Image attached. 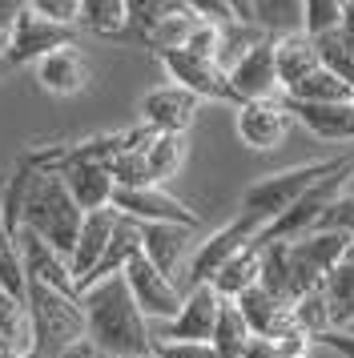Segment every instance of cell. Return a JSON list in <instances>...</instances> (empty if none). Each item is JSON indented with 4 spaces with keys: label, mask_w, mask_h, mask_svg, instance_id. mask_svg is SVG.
Masks as SVG:
<instances>
[{
    "label": "cell",
    "mask_w": 354,
    "mask_h": 358,
    "mask_svg": "<svg viewBox=\"0 0 354 358\" xmlns=\"http://www.w3.org/2000/svg\"><path fill=\"white\" fill-rule=\"evenodd\" d=\"M89 342L101 358H153V326L145 318L125 278H105L80 294Z\"/></svg>",
    "instance_id": "6da1fadb"
},
{
    "label": "cell",
    "mask_w": 354,
    "mask_h": 358,
    "mask_svg": "<svg viewBox=\"0 0 354 358\" xmlns=\"http://www.w3.org/2000/svg\"><path fill=\"white\" fill-rule=\"evenodd\" d=\"M85 213L77 210V201L69 197L64 181L57 169H32L29 194H24V213H20V226L32 229L45 245H52L57 254H73L80 234Z\"/></svg>",
    "instance_id": "7a4b0ae2"
},
{
    "label": "cell",
    "mask_w": 354,
    "mask_h": 358,
    "mask_svg": "<svg viewBox=\"0 0 354 358\" xmlns=\"http://www.w3.org/2000/svg\"><path fill=\"white\" fill-rule=\"evenodd\" d=\"M24 302H29V318H32V358H64L77 342L89 338L80 298L57 294L41 282H29Z\"/></svg>",
    "instance_id": "3957f363"
},
{
    "label": "cell",
    "mask_w": 354,
    "mask_h": 358,
    "mask_svg": "<svg viewBox=\"0 0 354 358\" xmlns=\"http://www.w3.org/2000/svg\"><path fill=\"white\" fill-rule=\"evenodd\" d=\"M346 162H351V157H330V162L294 165V169H278L270 178H257L254 185L241 194V213L254 217V222H262V226H270V222H278L306 189H314L322 178H330V173L342 169Z\"/></svg>",
    "instance_id": "277c9868"
},
{
    "label": "cell",
    "mask_w": 354,
    "mask_h": 358,
    "mask_svg": "<svg viewBox=\"0 0 354 358\" xmlns=\"http://www.w3.org/2000/svg\"><path fill=\"white\" fill-rule=\"evenodd\" d=\"M354 238L346 234H306L298 242H286V266H290V302H298L302 294L322 290L326 274L338 266V258L351 250Z\"/></svg>",
    "instance_id": "5b68a950"
},
{
    "label": "cell",
    "mask_w": 354,
    "mask_h": 358,
    "mask_svg": "<svg viewBox=\"0 0 354 358\" xmlns=\"http://www.w3.org/2000/svg\"><path fill=\"white\" fill-rule=\"evenodd\" d=\"M351 169H354V157L342 165V169H334L330 178H322L314 189H306V194L298 197V201H294V206H290V210L278 217V222H270V226L257 234L254 242H257V245L298 242V238H306V234H314V226H318V217L326 213V206H330V201H334V197L346 189V173H351Z\"/></svg>",
    "instance_id": "8992f818"
},
{
    "label": "cell",
    "mask_w": 354,
    "mask_h": 358,
    "mask_svg": "<svg viewBox=\"0 0 354 358\" xmlns=\"http://www.w3.org/2000/svg\"><path fill=\"white\" fill-rule=\"evenodd\" d=\"M262 229H266L262 222H254V217L238 213L229 226L213 229L209 238H201V242L193 245V254H190V290H193V286H209L225 262L234 258V254H241V250H246V245L262 234Z\"/></svg>",
    "instance_id": "52a82bcc"
},
{
    "label": "cell",
    "mask_w": 354,
    "mask_h": 358,
    "mask_svg": "<svg viewBox=\"0 0 354 358\" xmlns=\"http://www.w3.org/2000/svg\"><path fill=\"white\" fill-rule=\"evenodd\" d=\"M121 278H125L133 302H137V310L149 322H174L177 318V310L185 302V290H177L174 278H165L145 254H137V258L129 262L125 270H121Z\"/></svg>",
    "instance_id": "ba28073f"
},
{
    "label": "cell",
    "mask_w": 354,
    "mask_h": 358,
    "mask_svg": "<svg viewBox=\"0 0 354 358\" xmlns=\"http://www.w3.org/2000/svg\"><path fill=\"white\" fill-rule=\"evenodd\" d=\"M57 165H48V169H57L64 181V189L69 197L77 201L80 213H97V210H113V194H117V181H113L109 165L105 162H93V157H77V153H61V157H52Z\"/></svg>",
    "instance_id": "9c48e42d"
},
{
    "label": "cell",
    "mask_w": 354,
    "mask_h": 358,
    "mask_svg": "<svg viewBox=\"0 0 354 358\" xmlns=\"http://www.w3.org/2000/svg\"><path fill=\"white\" fill-rule=\"evenodd\" d=\"M113 213H121L137 226H190L197 229L201 217L177 201L174 194H165L161 185H145V189H117L113 194Z\"/></svg>",
    "instance_id": "30bf717a"
},
{
    "label": "cell",
    "mask_w": 354,
    "mask_h": 358,
    "mask_svg": "<svg viewBox=\"0 0 354 358\" xmlns=\"http://www.w3.org/2000/svg\"><path fill=\"white\" fill-rule=\"evenodd\" d=\"M64 45H73V29H61V24H52L45 20L32 4L20 8V17H16L13 33H8V52H4V69H16V65H36L41 57L48 52L64 49Z\"/></svg>",
    "instance_id": "8fae6325"
},
{
    "label": "cell",
    "mask_w": 354,
    "mask_h": 358,
    "mask_svg": "<svg viewBox=\"0 0 354 358\" xmlns=\"http://www.w3.org/2000/svg\"><path fill=\"white\" fill-rule=\"evenodd\" d=\"M161 65L174 77L177 89L193 93L197 101H225V105H241L234 85H229V73H225L218 61H201V57H190V52H161Z\"/></svg>",
    "instance_id": "7c38bea8"
},
{
    "label": "cell",
    "mask_w": 354,
    "mask_h": 358,
    "mask_svg": "<svg viewBox=\"0 0 354 358\" xmlns=\"http://www.w3.org/2000/svg\"><path fill=\"white\" fill-rule=\"evenodd\" d=\"M218 310H222V298L213 286H193L185 294V302L177 310L174 322H161V330L153 338L161 342H209L213 338V326H218Z\"/></svg>",
    "instance_id": "4fadbf2b"
},
{
    "label": "cell",
    "mask_w": 354,
    "mask_h": 358,
    "mask_svg": "<svg viewBox=\"0 0 354 358\" xmlns=\"http://www.w3.org/2000/svg\"><path fill=\"white\" fill-rule=\"evenodd\" d=\"M234 125H238V137L246 145L257 149V153H266V149L282 145V137L290 133L294 117H290L282 97H270V101H246V105H238Z\"/></svg>",
    "instance_id": "5bb4252c"
},
{
    "label": "cell",
    "mask_w": 354,
    "mask_h": 358,
    "mask_svg": "<svg viewBox=\"0 0 354 358\" xmlns=\"http://www.w3.org/2000/svg\"><path fill=\"white\" fill-rule=\"evenodd\" d=\"M16 245H20L24 278H29V282H41V286H48V290H57V294H69V298H80L64 254H57L52 245H45L32 229H24V226H20V234H16Z\"/></svg>",
    "instance_id": "9a60e30c"
},
{
    "label": "cell",
    "mask_w": 354,
    "mask_h": 358,
    "mask_svg": "<svg viewBox=\"0 0 354 358\" xmlns=\"http://www.w3.org/2000/svg\"><path fill=\"white\" fill-rule=\"evenodd\" d=\"M234 306L241 310V318H246V326H250V334L262 338V342H278V338H286V334L298 330V326H294V306L282 302V298H274V294L262 290V286L246 290Z\"/></svg>",
    "instance_id": "2e32d148"
},
{
    "label": "cell",
    "mask_w": 354,
    "mask_h": 358,
    "mask_svg": "<svg viewBox=\"0 0 354 358\" xmlns=\"http://www.w3.org/2000/svg\"><path fill=\"white\" fill-rule=\"evenodd\" d=\"M197 105L201 101L193 97V93L177 89V85H165V89H153V93L141 97V121H145V129H153V133H177V137H185V129L197 117Z\"/></svg>",
    "instance_id": "e0dca14e"
},
{
    "label": "cell",
    "mask_w": 354,
    "mask_h": 358,
    "mask_svg": "<svg viewBox=\"0 0 354 358\" xmlns=\"http://www.w3.org/2000/svg\"><path fill=\"white\" fill-rule=\"evenodd\" d=\"M113 226H117V213H113V210L85 213L80 234H77V245H73V254H69V270H73L77 294L89 286L93 270L101 266V258H105V245H109V238H113Z\"/></svg>",
    "instance_id": "ac0fdd59"
},
{
    "label": "cell",
    "mask_w": 354,
    "mask_h": 358,
    "mask_svg": "<svg viewBox=\"0 0 354 358\" xmlns=\"http://www.w3.org/2000/svg\"><path fill=\"white\" fill-rule=\"evenodd\" d=\"M229 85L238 101H270L278 93V65H274V41L266 36L257 49H250L238 65L229 69Z\"/></svg>",
    "instance_id": "d6986e66"
},
{
    "label": "cell",
    "mask_w": 354,
    "mask_h": 358,
    "mask_svg": "<svg viewBox=\"0 0 354 358\" xmlns=\"http://www.w3.org/2000/svg\"><path fill=\"white\" fill-rule=\"evenodd\" d=\"M36 81L45 85L48 93H57V97H77L89 85V61H85V52L77 45H64V49L36 61Z\"/></svg>",
    "instance_id": "ffe728a7"
},
{
    "label": "cell",
    "mask_w": 354,
    "mask_h": 358,
    "mask_svg": "<svg viewBox=\"0 0 354 358\" xmlns=\"http://www.w3.org/2000/svg\"><path fill=\"white\" fill-rule=\"evenodd\" d=\"M274 65H278V89L290 93L294 85H302L310 73H318L322 61H318V49L306 33H290V36H278L274 41Z\"/></svg>",
    "instance_id": "44dd1931"
},
{
    "label": "cell",
    "mask_w": 354,
    "mask_h": 358,
    "mask_svg": "<svg viewBox=\"0 0 354 358\" xmlns=\"http://www.w3.org/2000/svg\"><path fill=\"white\" fill-rule=\"evenodd\" d=\"M193 234H197V229H190V226H141V254L153 262L165 278H174L177 266L190 254Z\"/></svg>",
    "instance_id": "7402d4cb"
},
{
    "label": "cell",
    "mask_w": 354,
    "mask_h": 358,
    "mask_svg": "<svg viewBox=\"0 0 354 358\" xmlns=\"http://www.w3.org/2000/svg\"><path fill=\"white\" fill-rule=\"evenodd\" d=\"M286 109L314 137H326V141H351L354 137V101L351 105H298V101H286Z\"/></svg>",
    "instance_id": "603a6c76"
},
{
    "label": "cell",
    "mask_w": 354,
    "mask_h": 358,
    "mask_svg": "<svg viewBox=\"0 0 354 358\" xmlns=\"http://www.w3.org/2000/svg\"><path fill=\"white\" fill-rule=\"evenodd\" d=\"M257 282H262V245L250 242L241 254H234V258L225 262L209 286L218 290V298H225V302H238L241 294L254 290Z\"/></svg>",
    "instance_id": "cb8c5ba5"
},
{
    "label": "cell",
    "mask_w": 354,
    "mask_h": 358,
    "mask_svg": "<svg viewBox=\"0 0 354 358\" xmlns=\"http://www.w3.org/2000/svg\"><path fill=\"white\" fill-rule=\"evenodd\" d=\"M201 24V17H197V8L193 4H177V0H169V8H165V17L145 33L141 45H149V49L157 52H177L185 49V41H190V33Z\"/></svg>",
    "instance_id": "d4e9b609"
},
{
    "label": "cell",
    "mask_w": 354,
    "mask_h": 358,
    "mask_svg": "<svg viewBox=\"0 0 354 358\" xmlns=\"http://www.w3.org/2000/svg\"><path fill=\"white\" fill-rule=\"evenodd\" d=\"M322 294H326V306H330V326H334V330H346V326L354 322V242H351V250L338 258L334 270L326 274Z\"/></svg>",
    "instance_id": "484cf974"
},
{
    "label": "cell",
    "mask_w": 354,
    "mask_h": 358,
    "mask_svg": "<svg viewBox=\"0 0 354 358\" xmlns=\"http://www.w3.org/2000/svg\"><path fill=\"white\" fill-rule=\"evenodd\" d=\"M137 254H141V226L117 213V226H113V238H109V245H105V258H101V266L93 270L89 286L105 282V278H117L129 262L137 258ZM89 286H85V290H89ZM85 290H80V294H85Z\"/></svg>",
    "instance_id": "4316f807"
},
{
    "label": "cell",
    "mask_w": 354,
    "mask_h": 358,
    "mask_svg": "<svg viewBox=\"0 0 354 358\" xmlns=\"http://www.w3.org/2000/svg\"><path fill=\"white\" fill-rule=\"evenodd\" d=\"M0 350L8 355H32V318L29 302L0 286Z\"/></svg>",
    "instance_id": "83f0119b"
},
{
    "label": "cell",
    "mask_w": 354,
    "mask_h": 358,
    "mask_svg": "<svg viewBox=\"0 0 354 358\" xmlns=\"http://www.w3.org/2000/svg\"><path fill=\"white\" fill-rule=\"evenodd\" d=\"M250 342H254V334H250V326L241 318V310L222 298V310H218V326H213L209 346L218 350V358H246Z\"/></svg>",
    "instance_id": "f1b7e54d"
},
{
    "label": "cell",
    "mask_w": 354,
    "mask_h": 358,
    "mask_svg": "<svg viewBox=\"0 0 354 358\" xmlns=\"http://www.w3.org/2000/svg\"><path fill=\"white\" fill-rule=\"evenodd\" d=\"M286 101H298V105H351L354 101V89L346 81H338L334 73H310L302 85H294L290 93H282Z\"/></svg>",
    "instance_id": "f546056e"
},
{
    "label": "cell",
    "mask_w": 354,
    "mask_h": 358,
    "mask_svg": "<svg viewBox=\"0 0 354 358\" xmlns=\"http://www.w3.org/2000/svg\"><path fill=\"white\" fill-rule=\"evenodd\" d=\"M97 36H125L129 33V0H80V20Z\"/></svg>",
    "instance_id": "4dcf8cb0"
},
{
    "label": "cell",
    "mask_w": 354,
    "mask_h": 358,
    "mask_svg": "<svg viewBox=\"0 0 354 358\" xmlns=\"http://www.w3.org/2000/svg\"><path fill=\"white\" fill-rule=\"evenodd\" d=\"M185 162V137L177 133H153L149 145H145V165H149V178L153 185H161L165 178H174Z\"/></svg>",
    "instance_id": "1f68e13d"
},
{
    "label": "cell",
    "mask_w": 354,
    "mask_h": 358,
    "mask_svg": "<svg viewBox=\"0 0 354 358\" xmlns=\"http://www.w3.org/2000/svg\"><path fill=\"white\" fill-rule=\"evenodd\" d=\"M314 49H318L322 69H326V73H334L338 81H346L354 89V36L346 33V29H338V33L314 41Z\"/></svg>",
    "instance_id": "d6a6232c"
},
{
    "label": "cell",
    "mask_w": 354,
    "mask_h": 358,
    "mask_svg": "<svg viewBox=\"0 0 354 358\" xmlns=\"http://www.w3.org/2000/svg\"><path fill=\"white\" fill-rule=\"evenodd\" d=\"M0 286L16 298L29 294V278H24V258H20V245H16V234H8L4 217H0Z\"/></svg>",
    "instance_id": "836d02e7"
},
{
    "label": "cell",
    "mask_w": 354,
    "mask_h": 358,
    "mask_svg": "<svg viewBox=\"0 0 354 358\" xmlns=\"http://www.w3.org/2000/svg\"><path fill=\"white\" fill-rule=\"evenodd\" d=\"M294 326H298V330H302L310 342H318L326 330H334V326H330V306H326V294H322V290L302 294V298L294 302Z\"/></svg>",
    "instance_id": "e575fe53"
},
{
    "label": "cell",
    "mask_w": 354,
    "mask_h": 358,
    "mask_svg": "<svg viewBox=\"0 0 354 358\" xmlns=\"http://www.w3.org/2000/svg\"><path fill=\"white\" fill-rule=\"evenodd\" d=\"M342 29V0H302V33L322 41Z\"/></svg>",
    "instance_id": "d590c367"
},
{
    "label": "cell",
    "mask_w": 354,
    "mask_h": 358,
    "mask_svg": "<svg viewBox=\"0 0 354 358\" xmlns=\"http://www.w3.org/2000/svg\"><path fill=\"white\" fill-rule=\"evenodd\" d=\"M322 234H346V238H354V197L351 194H338L330 206H326V213L318 217Z\"/></svg>",
    "instance_id": "8d00e7d4"
},
{
    "label": "cell",
    "mask_w": 354,
    "mask_h": 358,
    "mask_svg": "<svg viewBox=\"0 0 354 358\" xmlns=\"http://www.w3.org/2000/svg\"><path fill=\"white\" fill-rule=\"evenodd\" d=\"M165 8H169V0H129V33L145 41V33L165 17Z\"/></svg>",
    "instance_id": "74e56055"
},
{
    "label": "cell",
    "mask_w": 354,
    "mask_h": 358,
    "mask_svg": "<svg viewBox=\"0 0 354 358\" xmlns=\"http://www.w3.org/2000/svg\"><path fill=\"white\" fill-rule=\"evenodd\" d=\"M32 8L61 29H77L80 20V0H32Z\"/></svg>",
    "instance_id": "f35d334b"
},
{
    "label": "cell",
    "mask_w": 354,
    "mask_h": 358,
    "mask_svg": "<svg viewBox=\"0 0 354 358\" xmlns=\"http://www.w3.org/2000/svg\"><path fill=\"white\" fill-rule=\"evenodd\" d=\"M153 358H218L209 342H161L153 338Z\"/></svg>",
    "instance_id": "ab89813d"
},
{
    "label": "cell",
    "mask_w": 354,
    "mask_h": 358,
    "mask_svg": "<svg viewBox=\"0 0 354 358\" xmlns=\"http://www.w3.org/2000/svg\"><path fill=\"white\" fill-rule=\"evenodd\" d=\"M318 342H322V346H330V350L342 355V358H354V338H351V334H342V330H326Z\"/></svg>",
    "instance_id": "60d3db41"
},
{
    "label": "cell",
    "mask_w": 354,
    "mask_h": 358,
    "mask_svg": "<svg viewBox=\"0 0 354 358\" xmlns=\"http://www.w3.org/2000/svg\"><path fill=\"white\" fill-rule=\"evenodd\" d=\"M20 0H0V36H8L13 33V24H16V17H20Z\"/></svg>",
    "instance_id": "b9f144b4"
},
{
    "label": "cell",
    "mask_w": 354,
    "mask_h": 358,
    "mask_svg": "<svg viewBox=\"0 0 354 358\" xmlns=\"http://www.w3.org/2000/svg\"><path fill=\"white\" fill-rule=\"evenodd\" d=\"M246 358H282V355H278V350H274L270 342L254 338V342H250V350H246Z\"/></svg>",
    "instance_id": "7bdbcfd3"
},
{
    "label": "cell",
    "mask_w": 354,
    "mask_h": 358,
    "mask_svg": "<svg viewBox=\"0 0 354 358\" xmlns=\"http://www.w3.org/2000/svg\"><path fill=\"white\" fill-rule=\"evenodd\" d=\"M64 358H101V355H97V350H93V342L85 338V342H77V346H73V350H69V355H64Z\"/></svg>",
    "instance_id": "ee69618b"
},
{
    "label": "cell",
    "mask_w": 354,
    "mask_h": 358,
    "mask_svg": "<svg viewBox=\"0 0 354 358\" xmlns=\"http://www.w3.org/2000/svg\"><path fill=\"white\" fill-rule=\"evenodd\" d=\"M342 29L354 36V0H342Z\"/></svg>",
    "instance_id": "f6af8a7d"
},
{
    "label": "cell",
    "mask_w": 354,
    "mask_h": 358,
    "mask_svg": "<svg viewBox=\"0 0 354 358\" xmlns=\"http://www.w3.org/2000/svg\"><path fill=\"white\" fill-rule=\"evenodd\" d=\"M4 52H8V36H0V69H4Z\"/></svg>",
    "instance_id": "bcb514c9"
},
{
    "label": "cell",
    "mask_w": 354,
    "mask_h": 358,
    "mask_svg": "<svg viewBox=\"0 0 354 358\" xmlns=\"http://www.w3.org/2000/svg\"><path fill=\"white\" fill-rule=\"evenodd\" d=\"M342 194H351V197H354V169L346 173V189H342Z\"/></svg>",
    "instance_id": "7dc6e473"
},
{
    "label": "cell",
    "mask_w": 354,
    "mask_h": 358,
    "mask_svg": "<svg viewBox=\"0 0 354 358\" xmlns=\"http://www.w3.org/2000/svg\"><path fill=\"white\" fill-rule=\"evenodd\" d=\"M0 358H32V355H8V350H0Z\"/></svg>",
    "instance_id": "c3c4849f"
},
{
    "label": "cell",
    "mask_w": 354,
    "mask_h": 358,
    "mask_svg": "<svg viewBox=\"0 0 354 358\" xmlns=\"http://www.w3.org/2000/svg\"><path fill=\"white\" fill-rule=\"evenodd\" d=\"M342 334H351V338H354V322H351V326H346V330H342Z\"/></svg>",
    "instance_id": "681fc988"
}]
</instances>
